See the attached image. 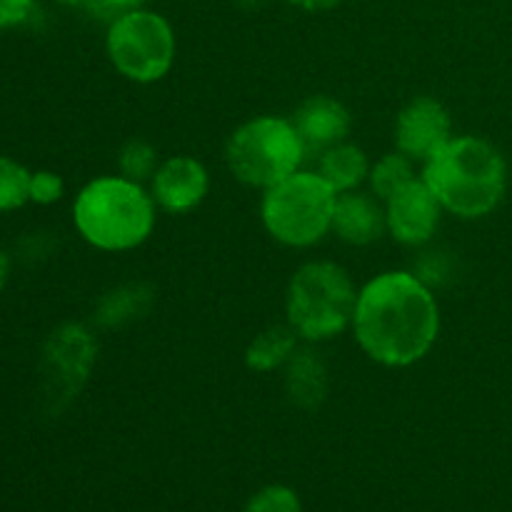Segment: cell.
I'll list each match as a JSON object with an SVG mask.
<instances>
[{
    "label": "cell",
    "instance_id": "cell-20",
    "mask_svg": "<svg viewBox=\"0 0 512 512\" xmlns=\"http://www.w3.org/2000/svg\"><path fill=\"white\" fill-rule=\"evenodd\" d=\"M30 175L33 170L23 163L0 155V213H13L30 203Z\"/></svg>",
    "mask_w": 512,
    "mask_h": 512
},
{
    "label": "cell",
    "instance_id": "cell-17",
    "mask_svg": "<svg viewBox=\"0 0 512 512\" xmlns=\"http://www.w3.org/2000/svg\"><path fill=\"white\" fill-rule=\"evenodd\" d=\"M153 305V290L145 283L118 285L100 298L95 308V323L103 328H120L143 318Z\"/></svg>",
    "mask_w": 512,
    "mask_h": 512
},
{
    "label": "cell",
    "instance_id": "cell-5",
    "mask_svg": "<svg viewBox=\"0 0 512 512\" xmlns=\"http://www.w3.org/2000/svg\"><path fill=\"white\" fill-rule=\"evenodd\" d=\"M335 203L338 193L320 178L318 170L300 168L273 188L263 190L260 220L275 243L305 250L333 233Z\"/></svg>",
    "mask_w": 512,
    "mask_h": 512
},
{
    "label": "cell",
    "instance_id": "cell-14",
    "mask_svg": "<svg viewBox=\"0 0 512 512\" xmlns=\"http://www.w3.org/2000/svg\"><path fill=\"white\" fill-rule=\"evenodd\" d=\"M285 393L303 410L318 408L328 395V368L310 348H298L285 365Z\"/></svg>",
    "mask_w": 512,
    "mask_h": 512
},
{
    "label": "cell",
    "instance_id": "cell-11",
    "mask_svg": "<svg viewBox=\"0 0 512 512\" xmlns=\"http://www.w3.org/2000/svg\"><path fill=\"white\" fill-rule=\"evenodd\" d=\"M148 190L158 210L168 215H188L208 198V168L193 155H173L158 165Z\"/></svg>",
    "mask_w": 512,
    "mask_h": 512
},
{
    "label": "cell",
    "instance_id": "cell-1",
    "mask_svg": "<svg viewBox=\"0 0 512 512\" xmlns=\"http://www.w3.org/2000/svg\"><path fill=\"white\" fill-rule=\"evenodd\" d=\"M358 348L380 368L403 370L428 358L440 335L433 288L410 270H385L358 290L353 325Z\"/></svg>",
    "mask_w": 512,
    "mask_h": 512
},
{
    "label": "cell",
    "instance_id": "cell-2",
    "mask_svg": "<svg viewBox=\"0 0 512 512\" xmlns=\"http://www.w3.org/2000/svg\"><path fill=\"white\" fill-rule=\"evenodd\" d=\"M423 180L445 213L460 220L493 215L508 193V163L490 140L453 135L423 163Z\"/></svg>",
    "mask_w": 512,
    "mask_h": 512
},
{
    "label": "cell",
    "instance_id": "cell-19",
    "mask_svg": "<svg viewBox=\"0 0 512 512\" xmlns=\"http://www.w3.org/2000/svg\"><path fill=\"white\" fill-rule=\"evenodd\" d=\"M163 163L158 148L145 138H130L120 145L118 150V170L123 178L135 180V183H150L158 165Z\"/></svg>",
    "mask_w": 512,
    "mask_h": 512
},
{
    "label": "cell",
    "instance_id": "cell-8",
    "mask_svg": "<svg viewBox=\"0 0 512 512\" xmlns=\"http://www.w3.org/2000/svg\"><path fill=\"white\" fill-rule=\"evenodd\" d=\"M98 360V340L83 323H63L48 335L40 355V403L63 413L88 383Z\"/></svg>",
    "mask_w": 512,
    "mask_h": 512
},
{
    "label": "cell",
    "instance_id": "cell-23",
    "mask_svg": "<svg viewBox=\"0 0 512 512\" xmlns=\"http://www.w3.org/2000/svg\"><path fill=\"white\" fill-rule=\"evenodd\" d=\"M35 13V0H0V30L20 28Z\"/></svg>",
    "mask_w": 512,
    "mask_h": 512
},
{
    "label": "cell",
    "instance_id": "cell-10",
    "mask_svg": "<svg viewBox=\"0 0 512 512\" xmlns=\"http://www.w3.org/2000/svg\"><path fill=\"white\" fill-rule=\"evenodd\" d=\"M443 213V205L423 178L413 180L393 198L385 200L388 235L405 248H420V245L430 243L433 235L438 233Z\"/></svg>",
    "mask_w": 512,
    "mask_h": 512
},
{
    "label": "cell",
    "instance_id": "cell-13",
    "mask_svg": "<svg viewBox=\"0 0 512 512\" xmlns=\"http://www.w3.org/2000/svg\"><path fill=\"white\" fill-rule=\"evenodd\" d=\"M385 233H388V220H385L383 200L363 190L338 195L333 215L335 238L355 248H365V245L378 243Z\"/></svg>",
    "mask_w": 512,
    "mask_h": 512
},
{
    "label": "cell",
    "instance_id": "cell-4",
    "mask_svg": "<svg viewBox=\"0 0 512 512\" xmlns=\"http://www.w3.org/2000/svg\"><path fill=\"white\" fill-rule=\"evenodd\" d=\"M358 288L343 265L310 260L300 265L285 293V323L305 343H325L353 325Z\"/></svg>",
    "mask_w": 512,
    "mask_h": 512
},
{
    "label": "cell",
    "instance_id": "cell-25",
    "mask_svg": "<svg viewBox=\"0 0 512 512\" xmlns=\"http://www.w3.org/2000/svg\"><path fill=\"white\" fill-rule=\"evenodd\" d=\"M285 3H290L298 10H305V13H328V10L338 8L343 0H285Z\"/></svg>",
    "mask_w": 512,
    "mask_h": 512
},
{
    "label": "cell",
    "instance_id": "cell-16",
    "mask_svg": "<svg viewBox=\"0 0 512 512\" xmlns=\"http://www.w3.org/2000/svg\"><path fill=\"white\" fill-rule=\"evenodd\" d=\"M300 338L288 323L268 325L245 348V368L253 373H275L285 368L300 348Z\"/></svg>",
    "mask_w": 512,
    "mask_h": 512
},
{
    "label": "cell",
    "instance_id": "cell-18",
    "mask_svg": "<svg viewBox=\"0 0 512 512\" xmlns=\"http://www.w3.org/2000/svg\"><path fill=\"white\" fill-rule=\"evenodd\" d=\"M413 180H418L415 160H410L408 155H403L400 150L383 155V158H378L373 165H370V175H368L370 193H373L378 200H383V203L388 198H393L398 190H403L405 185L413 183Z\"/></svg>",
    "mask_w": 512,
    "mask_h": 512
},
{
    "label": "cell",
    "instance_id": "cell-26",
    "mask_svg": "<svg viewBox=\"0 0 512 512\" xmlns=\"http://www.w3.org/2000/svg\"><path fill=\"white\" fill-rule=\"evenodd\" d=\"M8 278H10V258L8 253L0 248V293H3L5 285H8Z\"/></svg>",
    "mask_w": 512,
    "mask_h": 512
},
{
    "label": "cell",
    "instance_id": "cell-22",
    "mask_svg": "<svg viewBox=\"0 0 512 512\" xmlns=\"http://www.w3.org/2000/svg\"><path fill=\"white\" fill-rule=\"evenodd\" d=\"M65 195V183L53 170H35L30 175V203L55 205Z\"/></svg>",
    "mask_w": 512,
    "mask_h": 512
},
{
    "label": "cell",
    "instance_id": "cell-28",
    "mask_svg": "<svg viewBox=\"0 0 512 512\" xmlns=\"http://www.w3.org/2000/svg\"><path fill=\"white\" fill-rule=\"evenodd\" d=\"M55 3L68 5V8H85V10H88V5L93 3V0H55Z\"/></svg>",
    "mask_w": 512,
    "mask_h": 512
},
{
    "label": "cell",
    "instance_id": "cell-3",
    "mask_svg": "<svg viewBox=\"0 0 512 512\" xmlns=\"http://www.w3.org/2000/svg\"><path fill=\"white\" fill-rule=\"evenodd\" d=\"M158 220L150 190L123 175H103L80 188L73 225L80 238L103 253H128L153 235Z\"/></svg>",
    "mask_w": 512,
    "mask_h": 512
},
{
    "label": "cell",
    "instance_id": "cell-27",
    "mask_svg": "<svg viewBox=\"0 0 512 512\" xmlns=\"http://www.w3.org/2000/svg\"><path fill=\"white\" fill-rule=\"evenodd\" d=\"M235 3H238L240 8H245V10H255V8H263L268 0H235Z\"/></svg>",
    "mask_w": 512,
    "mask_h": 512
},
{
    "label": "cell",
    "instance_id": "cell-6",
    "mask_svg": "<svg viewBox=\"0 0 512 512\" xmlns=\"http://www.w3.org/2000/svg\"><path fill=\"white\" fill-rule=\"evenodd\" d=\"M305 150L293 120L278 115H258L245 120L225 143V165L238 183L268 190L298 173Z\"/></svg>",
    "mask_w": 512,
    "mask_h": 512
},
{
    "label": "cell",
    "instance_id": "cell-24",
    "mask_svg": "<svg viewBox=\"0 0 512 512\" xmlns=\"http://www.w3.org/2000/svg\"><path fill=\"white\" fill-rule=\"evenodd\" d=\"M145 0H93V3L88 5L90 13L95 15V18H103V20H113L118 18V15L128 13V10H135V8H143Z\"/></svg>",
    "mask_w": 512,
    "mask_h": 512
},
{
    "label": "cell",
    "instance_id": "cell-9",
    "mask_svg": "<svg viewBox=\"0 0 512 512\" xmlns=\"http://www.w3.org/2000/svg\"><path fill=\"white\" fill-rule=\"evenodd\" d=\"M453 138V118L433 95H415L395 118V148L415 163H425Z\"/></svg>",
    "mask_w": 512,
    "mask_h": 512
},
{
    "label": "cell",
    "instance_id": "cell-15",
    "mask_svg": "<svg viewBox=\"0 0 512 512\" xmlns=\"http://www.w3.org/2000/svg\"><path fill=\"white\" fill-rule=\"evenodd\" d=\"M370 165L368 153L353 143H338L318 155V175L338 195L360 190V185L368 183Z\"/></svg>",
    "mask_w": 512,
    "mask_h": 512
},
{
    "label": "cell",
    "instance_id": "cell-12",
    "mask_svg": "<svg viewBox=\"0 0 512 512\" xmlns=\"http://www.w3.org/2000/svg\"><path fill=\"white\" fill-rule=\"evenodd\" d=\"M293 125L310 153H325L333 145L345 143L353 130V115L333 95H310L293 113Z\"/></svg>",
    "mask_w": 512,
    "mask_h": 512
},
{
    "label": "cell",
    "instance_id": "cell-7",
    "mask_svg": "<svg viewBox=\"0 0 512 512\" xmlns=\"http://www.w3.org/2000/svg\"><path fill=\"white\" fill-rule=\"evenodd\" d=\"M105 53L110 65L125 80L153 85L173 70L178 38L165 15L148 8H135L108 23Z\"/></svg>",
    "mask_w": 512,
    "mask_h": 512
},
{
    "label": "cell",
    "instance_id": "cell-21",
    "mask_svg": "<svg viewBox=\"0 0 512 512\" xmlns=\"http://www.w3.org/2000/svg\"><path fill=\"white\" fill-rule=\"evenodd\" d=\"M243 512H303V503L288 485H265L245 503Z\"/></svg>",
    "mask_w": 512,
    "mask_h": 512
}]
</instances>
